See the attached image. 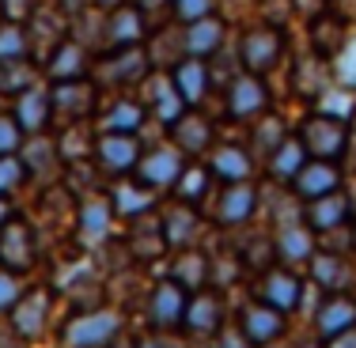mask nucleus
<instances>
[{
	"label": "nucleus",
	"mask_w": 356,
	"mask_h": 348,
	"mask_svg": "<svg viewBox=\"0 0 356 348\" xmlns=\"http://www.w3.org/2000/svg\"><path fill=\"white\" fill-rule=\"evenodd\" d=\"M277 254H281L284 265H300V261H311V258H315V235H311L307 227H300V224L284 227V231L277 235Z\"/></svg>",
	"instance_id": "31"
},
{
	"label": "nucleus",
	"mask_w": 356,
	"mask_h": 348,
	"mask_svg": "<svg viewBox=\"0 0 356 348\" xmlns=\"http://www.w3.org/2000/svg\"><path fill=\"white\" fill-rule=\"evenodd\" d=\"M292 190H296V197L318 201V197H326V193L341 190V171H337V163H330V159H307V163L296 171Z\"/></svg>",
	"instance_id": "13"
},
{
	"label": "nucleus",
	"mask_w": 356,
	"mask_h": 348,
	"mask_svg": "<svg viewBox=\"0 0 356 348\" xmlns=\"http://www.w3.org/2000/svg\"><path fill=\"white\" fill-rule=\"evenodd\" d=\"M159 227H163L167 242L186 250V246H193V239H197V212L186 205V201H178V205H171L159 216Z\"/></svg>",
	"instance_id": "27"
},
{
	"label": "nucleus",
	"mask_w": 356,
	"mask_h": 348,
	"mask_svg": "<svg viewBox=\"0 0 356 348\" xmlns=\"http://www.w3.org/2000/svg\"><path fill=\"white\" fill-rule=\"evenodd\" d=\"M182 167H186V159H182V151H178V144H156L148 156L140 151L137 182L148 185V190H163V185H175L178 182Z\"/></svg>",
	"instance_id": "4"
},
{
	"label": "nucleus",
	"mask_w": 356,
	"mask_h": 348,
	"mask_svg": "<svg viewBox=\"0 0 356 348\" xmlns=\"http://www.w3.org/2000/svg\"><path fill=\"white\" fill-rule=\"evenodd\" d=\"M216 348H254L243 329H216Z\"/></svg>",
	"instance_id": "48"
},
{
	"label": "nucleus",
	"mask_w": 356,
	"mask_h": 348,
	"mask_svg": "<svg viewBox=\"0 0 356 348\" xmlns=\"http://www.w3.org/2000/svg\"><path fill=\"white\" fill-rule=\"evenodd\" d=\"M91 69V57H88V49H83V42L80 38H61L54 49H49V57H46V72H49V80H83Z\"/></svg>",
	"instance_id": "15"
},
{
	"label": "nucleus",
	"mask_w": 356,
	"mask_h": 348,
	"mask_svg": "<svg viewBox=\"0 0 356 348\" xmlns=\"http://www.w3.org/2000/svg\"><path fill=\"white\" fill-rule=\"evenodd\" d=\"M95 156L106 171L129 174V171H137V163H140V144L133 133H103V137L95 140Z\"/></svg>",
	"instance_id": "14"
},
{
	"label": "nucleus",
	"mask_w": 356,
	"mask_h": 348,
	"mask_svg": "<svg viewBox=\"0 0 356 348\" xmlns=\"http://www.w3.org/2000/svg\"><path fill=\"white\" fill-rule=\"evenodd\" d=\"M23 174H27V167H23L19 156H0V197L12 193L23 182Z\"/></svg>",
	"instance_id": "45"
},
{
	"label": "nucleus",
	"mask_w": 356,
	"mask_h": 348,
	"mask_svg": "<svg viewBox=\"0 0 356 348\" xmlns=\"http://www.w3.org/2000/svg\"><path fill=\"white\" fill-rule=\"evenodd\" d=\"M0 19H4V8H0Z\"/></svg>",
	"instance_id": "55"
},
{
	"label": "nucleus",
	"mask_w": 356,
	"mask_h": 348,
	"mask_svg": "<svg viewBox=\"0 0 356 348\" xmlns=\"http://www.w3.org/2000/svg\"><path fill=\"white\" fill-rule=\"evenodd\" d=\"M8 314H12V329L19 337H38L46 329V318H49V292L46 288H35V292L19 295Z\"/></svg>",
	"instance_id": "18"
},
{
	"label": "nucleus",
	"mask_w": 356,
	"mask_h": 348,
	"mask_svg": "<svg viewBox=\"0 0 356 348\" xmlns=\"http://www.w3.org/2000/svg\"><path fill=\"white\" fill-rule=\"evenodd\" d=\"M349 216H353V208H349V197H345L341 190L318 197L315 205L307 208V224L315 227V231H337Z\"/></svg>",
	"instance_id": "28"
},
{
	"label": "nucleus",
	"mask_w": 356,
	"mask_h": 348,
	"mask_svg": "<svg viewBox=\"0 0 356 348\" xmlns=\"http://www.w3.org/2000/svg\"><path fill=\"white\" fill-rule=\"evenodd\" d=\"M133 4H137L140 12H148V8H159V4H171V0H133Z\"/></svg>",
	"instance_id": "51"
},
{
	"label": "nucleus",
	"mask_w": 356,
	"mask_h": 348,
	"mask_svg": "<svg viewBox=\"0 0 356 348\" xmlns=\"http://www.w3.org/2000/svg\"><path fill=\"white\" fill-rule=\"evenodd\" d=\"M57 151H61V159H83V156H88V151H91L88 122L61 125V137H57Z\"/></svg>",
	"instance_id": "39"
},
{
	"label": "nucleus",
	"mask_w": 356,
	"mask_h": 348,
	"mask_svg": "<svg viewBox=\"0 0 356 348\" xmlns=\"http://www.w3.org/2000/svg\"><path fill=\"white\" fill-rule=\"evenodd\" d=\"M171 80L178 88V95H182L186 106H197L201 99H205V91L213 88V69H209V61H201V57H182L178 65H171Z\"/></svg>",
	"instance_id": "16"
},
{
	"label": "nucleus",
	"mask_w": 356,
	"mask_h": 348,
	"mask_svg": "<svg viewBox=\"0 0 356 348\" xmlns=\"http://www.w3.org/2000/svg\"><path fill=\"white\" fill-rule=\"evenodd\" d=\"M186 288L178 284V280H159L156 288H152V295H148V322L156 329H171L182 322V314H186Z\"/></svg>",
	"instance_id": "11"
},
{
	"label": "nucleus",
	"mask_w": 356,
	"mask_h": 348,
	"mask_svg": "<svg viewBox=\"0 0 356 348\" xmlns=\"http://www.w3.org/2000/svg\"><path fill=\"white\" fill-rule=\"evenodd\" d=\"M266 163H269V174H273L277 182H292L296 171L307 163V148L300 144V137H292V133H288V140L266 159Z\"/></svg>",
	"instance_id": "33"
},
{
	"label": "nucleus",
	"mask_w": 356,
	"mask_h": 348,
	"mask_svg": "<svg viewBox=\"0 0 356 348\" xmlns=\"http://www.w3.org/2000/svg\"><path fill=\"white\" fill-rule=\"evenodd\" d=\"M31 261H35V242H31L27 224L8 219L0 227V265H8L12 273H23V269H31Z\"/></svg>",
	"instance_id": "19"
},
{
	"label": "nucleus",
	"mask_w": 356,
	"mask_h": 348,
	"mask_svg": "<svg viewBox=\"0 0 356 348\" xmlns=\"http://www.w3.org/2000/svg\"><path fill=\"white\" fill-rule=\"evenodd\" d=\"M281 329H284V314L281 310H273L269 303H247V310H243V337H247L254 348L277 341Z\"/></svg>",
	"instance_id": "22"
},
{
	"label": "nucleus",
	"mask_w": 356,
	"mask_h": 348,
	"mask_svg": "<svg viewBox=\"0 0 356 348\" xmlns=\"http://www.w3.org/2000/svg\"><path fill=\"white\" fill-rule=\"evenodd\" d=\"M326 348H356V326L341 329V333H334V337L326 341Z\"/></svg>",
	"instance_id": "50"
},
{
	"label": "nucleus",
	"mask_w": 356,
	"mask_h": 348,
	"mask_svg": "<svg viewBox=\"0 0 356 348\" xmlns=\"http://www.w3.org/2000/svg\"><path fill=\"white\" fill-rule=\"evenodd\" d=\"M334 80L341 83V88L356 91V31H349L345 46L337 49V57H334Z\"/></svg>",
	"instance_id": "42"
},
{
	"label": "nucleus",
	"mask_w": 356,
	"mask_h": 348,
	"mask_svg": "<svg viewBox=\"0 0 356 348\" xmlns=\"http://www.w3.org/2000/svg\"><path fill=\"white\" fill-rule=\"evenodd\" d=\"M152 72V61H148V49L140 46H129V49H110V57L95 65V76L99 80H118V83H140L144 76Z\"/></svg>",
	"instance_id": "12"
},
{
	"label": "nucleus",
	"mask_w": 356,
	"mask_h": 348,
	"mask_svg": "<svg viewBox=\"0 0 356 348\" xmlns=\"http://www.w3.org/2000/svg\"><path fill=\"white\" fill-rule=\"evenodd\" d=\"M205 190H209V171L205 167H182V174H178V182H175V197L186 201V205H197Z\"/></svg>",
	"instance_id": "40"
},
{
	"label": "nucleus",
	"mask_w": 356,
	"mask_h": 348,
	"mask_svg": "<svg viewBox=\"0 0 356 348\" xmlns=\"http://www.w3.org/2000/svg\"><path fill=\"white\" fill-rule=\"evenodd\" d=\"M144 117H148L144 103H137V99H118V103L106 110V117L99 122V129L103 133H137L144 125Z\"/></svg>",
	"instance_id": "32"
},
{
	"label": "nucleus",
	"mask_w": 356,
	"mask_h": 348,
	"mask_svg": "<svg viewBox=\"0 0 356 348\" xmlns=\"http://www.w3.org/2000/svg\"><path fill=\"white\" fill-rule=\"evenodd\" d=\"M300 144L307 148L311 159H330V163H337V159L345 156V144H349V122H341V117L334 114H307L300 122Z\"/></svg>",
	"instance_id": "1"
},
{
	"label": "nucleus",
	"mask_w": 356,
	"mask_h": 348,
	"mask_svg": "<svg viewBox=\"0 0 356 348\" xmlns=\"http://www.w3.org/2000/svg\"><path fill=\"white\" fill-rule=\"evenodd\" d=\"M49 99H54V117L61 125H76L88 122L91 106H95V88L88 80H61L49 88Z\"/></svg>",
	"instance_id": "7"
},
{
	"label": "nucleus",
	"mask_w": 356,
	"mask_h": 348,
	"mask_svg": "<svg viewBox=\"0 0 356 348\" xmlns=\"http://www.w3.org/2000/svg\"><path fill=\"white\" fill-rule=\"evenodd\" d=\"M167 129H171V144H178L182 156H201V151H209V140H213L209 117L193 114V110H182Z\"/></svg>",
	"instance_id": "17"
},
{
	"label": "nucleus",
	"mask_w": 356,
	"mask_h": 348,
	"mask_svg": "<svg viewBox=\"0 0 356 348\" xmlns=\"http://www.w3.org/2000/svg\"><path fill=\"white\" fill-rule=\"evenodd\" d=\"M284 140H288V129H284L281 117L261 114V117H258V125H254V148H258V156H261V159H269Z\"/></svg>",
	"instance_id": "38"
},
{
	"label": "nucleus",
	"mask_w": 356,
	"mask_h": 348,
	"mask_svg": "<svg viewBox=\"0 0 356 348\" xmlns=\"http://www.w3.org/2000/svg\"><path fill=\"white\" fill-rule=\"evenodd\" d=\"M8 219H12V208H8V201H4V197H0V227H4V224H8Z\"/></svg>",
	"instance_id": "52"
},
{
	"label": "nucleus",
	"mask_w": 356,
	"mask_h": 348,
	"mask_svg": "<svg viewBox=\"0 0 356 348\" xmlns=\"http://www.w3.org/2000/svg\"><path fill=\"white\" fill-rule=\"evenodd\" d=\"M140 83H144V110H148L159 125H171L175 117L186 110L182 95H178V88H175V80H171V72H167V69L148 72Z\"/></svg>",
	"instance_id": "6"
},
{
	"label": "nucleus",
	"mask_w": 356,
	"mask_h": 348,
	"mask_svg": "<svg viewBox=\"0 0 356 348\" xmlns=\"http://www.w3.org/2000/svg\"><path fill=\"white\" fill-rule=\"evenodd\" d=\"M250 156L235 144H224V148L209 151V171H213L220 182H247L250 178Z\"/></svg>",
	"instance_id": "30"
},
{
	"label": "nucleus",
	"mask_w": 356,
	"mask_h": 348,
	"mask_svg": "<svg viewBox=\"0 0 356 348\" xmlns=\"http://www.w3.org/2000/svg\"><path fill=\"white\" fill-rule=\"evenodd\" d=\"M356 326V299L345 292H330V299H322V307L315 314V329L322 341H330L334 333H341V329Z\"/></svg>",
	"instance_id": "24"
},
{
	"label": "nucleus",
	"mask_w": 356,
	"mask_h": 348,
	"mask_svg": "<svg viewBox=\"0 0 356 348\" xmlns=\"http://www.w3.org/2000/svg\"><path fill=\"white\" fill-rule=\"evenodd\" d=\"M303 295V280L292 273V269H269L266 276H261V303H269L273 310L288 314L300 303Z\"/></svg>",
	"instance_id": "23"
},
{
	"label": "nucleus",
	"mask_w": 356,
	"mask_h": 348,
	"mask_svg": "<svg viewBox=\"0 0 356 348\" xmlns=\"http://www.w3.org/2000/svg\"><path fill=\"white\" fill-rule=\"evenodd\" d=\"M137 348H163V345H159V341H156V337H148V341H140Z\"/></svg>",
	"instance_id": "54"
},
{
	"label": "nucleus",
	"mask_w": 356,
	"mask_h": 348,
	"mask_svg": "<svg viewBox=\"0 0 356 348\" xmlns=\"http://www.w3.org/2000/svg\"><path fill=\"white\" fill-rule=\"evenodd\" d=\"M171 8H175V15L182 23H193V19H201V15H213V0H171Z\"/></svg>",
	"instance_id": "47"
},
{
	"label": "nucleus",
	"mask_w": 356,
	"mask_h": 348,
	"mask_svg": "<svg viewBox=\"0 0 356 348\" xmlns=\"http://www.w3.org/2000/svg\"><path fill=\"white\" fill-rule=\"evenodd\" d=\"M269 106V91L261 83V76L254 72H235L227 80V114L239 117V122H250V117H261Z\"/></svg>",
	"instance_id": "5"
},
{
	"label": "nucleus",
	"mask_w": 356,
	"mask_h": 348,
	"mask_svg": "<svg viewBox=\"0 0 356 348\" xmlns=\"http://www.w3.org/2000/svg\"><path fill=\"white\" fill-rule=\"evenodd\" d=\"M345 38H349V27H345L341 15L322 12L318 19L311 23V49H315V57H322V61H334L337 49L345 46Z\"/></svg>",
	"instance_id": "25"
},
{
	"label": "nucleus",
	"mask_w": 356,
	"mask_h": 348,
	"mask_svg": "<svg viewBox=\"0 0 356 348\" xmlns=\"http://www.w3.org/2000/svg\"><path fill=\"white\" fill-rule=\"evenodd\" d=\"M57 163H61L57 140H49L46 133H35V137L27 140V148H23V167H27V174H38L42 182H54Z\"/></svg>",
	"instance_id": "26"
},
{
	"label": "nucleus",
	"mask_w": 356,
	"mask_h": 348,
	"mask_svg": "<svg viewBox=\"0 0 356 348\" xmlns=\"http://www.w3.org/2000/svg\"><path fill=\"white\" fill-rule=\"evenodd\" d=\"M31 57V38L19 19H0V65L27 61Z\"/></svg>",
	"instance_id": "35"
},
{
	"label": "nucleus",
	"mask_w": 356,
	"mask_h": 348,
	"mask_svg": "<svg viewBox=\"0 0 356 348\" xmlns=\"http://www.w3.org/2000/svg\"><path fill=\"white\" fill-rule=\"evenodd\" d=\"M110 219H114V205L103 197H91L80 205V242L99 246L110 235Z\"/></svg>",
	"instance_id": "29"
},
{
	"label": "nucleus",
	"mask_w": 356,
	"mask_h": 348,
	"mask_svg": "<svg viewBox=\"0 0 356 348\" xmlns=\"http://www.w3.org/2000/svg\"><path fill=\"white\" fill-rule=\"evenodd\" d=\"M315 106L322 110V114H334V117H341V122H349L353 117V106H356V95H353V88H326L322 95L315 99Z\"/></svg>",
	"instance_id": "41"
},
{
	"label": "nucleus",
	"mask_w": 356,
	"mask_h": 348,
	"mask_svg": "<svg viewBox=\"0 0 356 348\" xmlns=\"http://www.w3.org/2000/svg\"><path fill=\"white\" fill-rule=\"evenodd\" d=\"M205 269H209V258L205 254H197V250H178V261H175V276L171 280H178V284L186 288V292H201V284H205Z\"/></svg>",
	"instance_id": "36"
},
{
	"label": "nucleus",
	"mask_w": 356,
	"mask_h": 348,
	"mask_svg": "<svg viewBox=\"0 0 356 348\" xmlns=\"http://www.w3.org/2000/svg\"><path fill=\"white\" fill-rule=\"evenodd\" d=\"M95 8H103V12H110V8H118V4H125V0H91Z\"/></svg>",
	"instance_id": "53"
},
{
	"label": "nucleus",
	"mask_w": 356,
	"mask_h": 348,
	"mask_svg": "<svg viewBox=\"0 0 356 348\" xmlns=\"http://www.w3.org/2000/svg\"><path fill=\"white\" fill-rule=\"evenodd\" d=\"M227 42V23L220 15H201V19L186 23L182 31V46L186 57H201V61H213Z\"/></svg>",
	"instance_id": "9"
},
{
	"label": "nucleus",
	"mask_w": 356,
	"mask_h": 348,
	"mask_svg": "<svg viewBox=\"0 0 356 348\" xmlns=\"http://www.w3.org/2000/svg\"><path fill=\"white\" fill-rule=\"evenodd\" d=\"M220 322H224V307H220V295L213 292H193L186 299V314H182V326L197 337H216Z\"/></svg>",
	"instance_id": "20"
},
{
	"label": "nucleus",
	"mask_w": 356,
	"mask_h": 348,
	"mask_svg": "<svg viewBox=\"0 0 356 348\" xmlns=\"http://www.w3.org/2000/svg\"><path fill=\"white\" fill-rule=\"evenodd\" d=\"M15 122H19V129L27 133V137H35V133H46L49 122H54V99H49V88H42V83H31V88H23L19 95H15Z\"/></svg>",
	"instance_id": "8"
},
{
	"label": "nucleus",
	"mask_w": 356,
	"mask_h": 348,
	"mask_svg": "<svg viewBox=\"0 0 356 348\" xmlns=\"http://www.w3.org/2000/svg\"><path fill=\"white\" fill-rule=\"evenodd\" d=\"M106 46L110 49H129V46H140L144 35H148V27H144V12L137 4H118L106 12Z\"/></svg>",
	"instance_id": "10"
},
{
	"label": "nucleus",
	"mask_w": 356,
	"mask_h": 348,
	"mask_svg": "<svg viewBox=\"0 0 356 348\" xmlns=\"http://www.w3.org/2000/svg\"><path fill=\"white\" fill-rule=\"evenodd\" d=\"M35 83V69H31V57L27 61H12V65H0V91L8 95H19L23 88Z\"/></svg>",
	"instance_id": "43"
},
{
	"label": "nucleus",
	"mask_w": 356,
	"mask_h": 348,
	"mask_svg": "<svg viewBox=\"0 0 356 348\" xmlns=\"http://www.w3.org/2000/svg\"><path fill=\"white\" fill-rule=\"evenodd\" d=\"M258 208V190L247 182H224V193L216 201V219L220 224H247Z\"/></svg>",
	"instance_id": "21"
},
{
	"label": "nucleus",
	"mask_w": 356,
	"mask_h": 348,
	"mask_svg": "<svg viewBox=\"0 0 356 348\" xmlns=\"http://www.w3.org/2000/svg\"><path fill=\"white\" fill-rule=\"evenodd\" d=\"M307 265H311V273H315L318 284H322V288H330V292H341V288L353 280V273L345 269V261H341V258H334V254H315V258H311Z\"/></svg>",
	"instance_id": "37"
},
{
	"label": "nucleus",
	"mask_w": 356,
	"mask_h": 348,
	"mask_svg": "<svg viewBox=\"0 0 356 348\" xmlns=\"http://www.w3.org/2000/svg\"><path fill=\"white\" fill-rule=\"evenodd\" d=\"M284 57V35L277 27H250L247 35L239 38V61L243 72L266 76L277 61Z\"/></svg>",
	"instance_id": "2"
},
{
	"label": "nucleus",
	"mask_w": 356,
	"mask_h": 348,
	"mask_svg": "<svg viewBox=\"0 0 356 348\" xmlns=\"http://www.w3.org/2000/svg\"><path fill=\"white\" fill-rule=\"evenodd\" d=\"M19 295H23V288H19V273H12L8 265H0V314L12 310Z\"/></svg>",
	"instance_id": "46"
},
{
	"label": "nucleus",
	"mask_w": 356,
	"mask_h": 348,
	"mask_svg": "<svg viewBox=\"0 0 356 348\" xmlns=\"http://www.w3.org/2000/svg\"><path fill=\"white\" fill-rule=\"evenodd\" d=\"M23 137H27V133L19 129L15 114H0V156H15V151L23 148Z\"/></svg>",
	"instance_id": "44"
},
{
	"label": "nucleus",
	"mask_w": 356,
	"mask_h": 348,
	"mask_svg": "<svg viewBox=\"0 0 356 348\" xmlns=\"http://www.w3.org/2000/svg\"><path fill=\"white\" fill-rule=\"evenodd\" d=\"M0 8H4V19H19V23L35 12V4H31V0H0Z\"/></svg>",
	"instance_id": "49"
},
{
	"label": "nucleus",
	"mask_w": 356,
	"mask_h": 348,
	"mask_svg": "<svg viewBox=\"0 0 356 348\" xmlns=\"http://www.w3.org/2000/svg\"><path fill=\"white\" fill-rule=\"evenodd\" d=\"M110 205H114V212H122V216H140V212L156 208V205H152V190H148V185H140L137 178H125V182H118Z\"/></svg>",
	"instance_id": "34"
},
{
	"label": "nucleus",
	"mask_w": 356,
	"mask_h": 348,
	"mask_svg": "<svg viewBox=\"0 0 356 348\" xmlns=\"http://www.w3.org/2000/svg\"><path fill=\"white\" fill-rule=\"evenodd\" d=\"M118 333H122V314L91 310V314H80V318L65 329V345H72V348H106Z\"/></svg>",
	"instance_id": "3"
}]
</instances>
